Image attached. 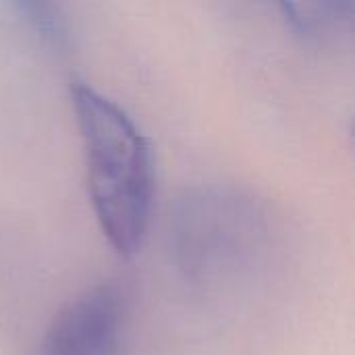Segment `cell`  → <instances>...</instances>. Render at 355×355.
<instances>
[{"label": "cell", "instance_id": "obj_1", "mask_svg": "<svg viewBox=\"0 0 355 355\" xmlns=\"http://www.w3.org/2000/svg\"><path fill=\"white\" fill-rule=\"evenodd\" d=\"M71 100L98 227L119 256L131 258L141 248L152 218V146L133 116L92 85L75 81Z\"/></svg>", "mask_w": 355, "mask_h": 355}, {"label": "cell", "instance_id": "obj_2", "mask_svg": "<svg viewBox=\"0 0 355 355\" xmlns=\"http://www.w3.org/2000/svg\"><path fill=\"white\" fill-rule=\"evenodd\" d=\"M272 235L266 204L252 191L208 183L185 189L168 218V250L196 287H220L254 272Z\"/></svg>", "mask_w": 355, "mask_h": 355}, {"label": "cell", "instance_id": "obj_3", "mask_svg": "<svg viewBox=\"0 0 355 355\" xmlns=\"http://www.w3.org/2000/svg\"><path fill=\"white\" fill-rule=\"evenodd\" d=\"M129 297L119 281H102L71 297L50 320L37 355H121Z\"/></svg>", "mask_w": 355, "mask_h": 355}, {"label": "cell", "instance_id": "obj_4", "mask_svg": "<svg viewBox=\"0 0 355 355\" xmlns=\"http://www.w3.org/2000/svg\"><path fill=\"white\" fill-rule=\"evenodd\" d=\"M287 27L306 46L339 48L352 42L355 29V4L352 0L285 2L281 4Z\"/></svg>", "mask_w": 355, "mask_h": 355}, {"label": "cell", "instance_id": "obj_5", "mask_svg": "<svg viewBox=\"0 0 355 355\" xmlns=\"http://www.w3.org/2000/svg\"><path fill=\"white\" fill-rule=\"evenodd\" d=\"M15 8L19 10V17L37 33L46 44L52 48H67L71 33L67 17L62 15L58 4L52 2H17Z\"/></svg>", "mask_w": 355, "mask_h": 355}]
</instances>
